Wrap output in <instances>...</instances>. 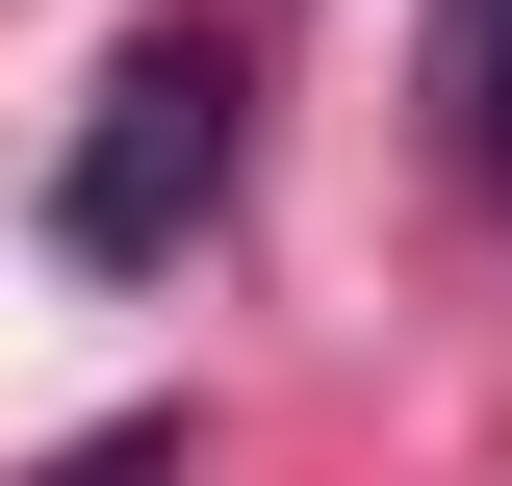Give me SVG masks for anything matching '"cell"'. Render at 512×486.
Wrapping results in <instances>:
<instances>
[{
	"label": "cell",
	"mask_w": 512,
	"mask_h": 486,
	"mask_svg": "<svg viewBox=\"0 0 512 486\" xmlns=\"http://www.w3.org/2000/svg\"><path fill=\"white\" fill-rule=\"evenodd\" d=\"M231 154H256V77L205 52V26L103 52V103H77V154H52V256H77V282H154V256L231 205Z\"/></svg>",
	"instance_id": "obj_1"
},
{
	"label": "cell",
	"mask_w": 512,
	"mask_h": 486,
	"mask_svg": "<svg viewBox=\"0 0 512 486\" xmlns=\"http://www.w3.org/2000/svg\"><path fill=\"white\" fill-rule=\"evenodd\" d=\"M436 128H461V180L512 205V0H436Z\"/></svg>",
	"instance_id": "obj_2"
},
{
	"label": "cell",
	"mask_w": 512,
	"mask_h": 486,
	"mask_svg": "<svg viewBox=\"0 0 512 486\" xmlns=\"http://www.w3.org/2000/svg\"><path fill=\"white\" fill-rule=\"evenodd\" d=\"M52 486H180V435H77V461H52Z\"/></svg>",
	"instance_id": "obj_3"
}]
</instances>
